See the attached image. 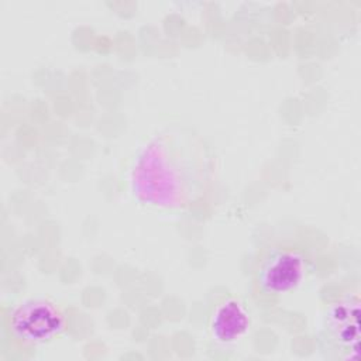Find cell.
Instances as JSON below:
<instances>
[{
  "label": "cell",
  "mask_w": 361,
  "mask_h": 361,
  "mask_svg": "<svg viewBox=\"0 0 361 361\" xmlns=\"http://www.w3.org/2000/svg\"><path fill=\"white\" fill-rule=\"evenodd\" d=\"M204 157L190 135L165 131L138 154L133 169V190L155 207L190 204L203 188Z\"/></svg>",
  "instance_id": "1"
},
{
  "label": "cell",
  "mask_w": 361,
  "mask_h": 361,
  "mask_svg": "<svg viewBox=\"0 0 361 361\" xmlns=\"http://www.w3.org/2000/svg\"><path fill=\"white\" fill-rule=\"evenodd\" d=\"M250 326V314L235 298H226L219 302L213 309L209 323L212 338L221 345H231L245 338Z\"/></svg>",
  "instance_id": "5"
},
{
  "label": "cell",
  "mask_w": 361,
  "mask_h": 361,
  "mask_svg": "<svg viewBox=\"0 0 361 361\" xmlns=\"http://www.w3.org/2000/svg\"><path fill=\"white\" fill-rule=\"evenodd\" d=\"M306 272L305 255L293 247H272L259 257L255 267V286L265 296H279L295 290Z\"/></svg>",
  "instance_id": "2"
},
{
  "label": "cell",
  "mask_w": 361,
  "mask_h": 361,
  "mask_svg": "<svg viewBox=\"0 0 361 361\" xmlns=\"http://www.w3.org/2000/svg\"><path fill=\"white\" fill-rule=\"evenodd\" d=\"M8 326L13 337L24 344H42L62 333L65 317L54 302L32 299L11 312Z\"/></svg>",
  "instance_id": "3"
},
{
  "label": "cell",
  "mask_w": 361,
  "mask_h": 361,
  "mask_svg": "<svg viewBox=\"0 0 361 361\" xmlns=\"http://www.w3.org/2000/svg\"><path fill=\"white\" fill-rule=\"evenodd\" d=\"M329 340L341 351L358 353L360 341V299L350 295L331 305L326 316Z\"/></svg>",
  "instance_id": "4"
}]
</instances>
